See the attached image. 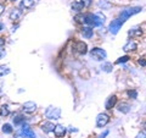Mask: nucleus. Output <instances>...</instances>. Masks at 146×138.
<instances>
[{"instance_id":"obj_15","label":"nucleus","mask_w":146,"mask_h":138,"mask_svg":"<svg viewBox=\"0 0 146 138\" xmlns=\"http://www.w3.org/2000/svg\"><path fill=\"white\" fill-rule=\"evenodd\" d=\"M54 127H55V126H54V123H52V122H44V123H43V126H42L43 131H44V132H46V133L54 131Z\"/></svg>"},{"instance_id":"obj_35","label":"nucleus","mask_w":146,"mask_h":138,"mask_svg":"<svg viewBox=\"0 0 146 138\" xmlns=\"http://www.w3.org/2000/svg\"><path fill=\"white\" fill-rule=\"evenodd\" d=\"M3 27H4V26H3L1 23H0V31H1V29H3Z\"/></svg>"},{"instance_id":"obj_12","label":"nucleus","mask_w":146,"mask_h":138,"mask_svg":"<svg viewBox=\"0 0 146 138\" xmlns=\"http://www.w3.org/2000/svg\"><path fill=\"white\" fill-rule=\"evenodd\" d=\"M74 48L77 49V52L79 54H83V55L86 54V52H88V50H86V44L84 42H77Z\"/></svg>"},{"instance_id":"obj_5","label":"nucleus","mask_w":146,"mask_h":138,"mask_svg":"<svg viewBox=\"0 0 146 138\" xmlns=\"http://www.w3.org/2000/svg\"><path fill=\"white\" fill-rule=\"evenodd\" d=\"M110 121V117L107 114H99L96 117V126L98 127H104L106 126Z\"/></svg>"},{"instance_id":"obj_30","label":"nucleus","mask_w":146,"mask_h":138,"mask_svg":"<svg viewBox=\"0 0 146 138\" xmlns=\"http://www.w3.org/2000/svg\"><path fill=\"white\" fill-rule=\"evenodd\" d=\"M135 138H145V132H140Z\"/></svg>"},{"instance_id":"obj_29","label":"nucleus","mask_w":146,"mask_h":138,"mask_svg":"<svg viewBox=\"0 0 146 138\" xmlns=\"http://www.w3.org/2000/svg\"><path fill=\"white\" fill-rule=\"evenodd\" d=\"M139 64H140V65L143 66V67H145V58H144V56L139 59Z\"/></svg>"},{"instance_id":"obj_18","label":"nucleus","mask_w":146,"mask_h":138,"mask_svg":"<svg viewBox=\"0 0 146 138\" xmlns=\"http://www.w3.org/2000/svg\"><path fill=\"white\" fill-rule=\"evenodd\" d=\"M83 4L79 3V1H76V3H73L72 4V10L73 11H77V12H80L82 10H83Z\"/></svg>"},{"instance_id":"obj_34","label":"nucleus","mask_w":146,"mask_h":138,"mask_svg":"<svg viewBox=\"0 0 146 138\" xmlns=\"http://www.w3.org/2000/svg\"><path fill=\"white\" fill-rule=\"evenodd\" d=\"M4 56V50L1 49V48H0V59H1Z\"/></svg>"},{"instance_id":"obj_31","label":"nucleus","mask_w":146,"mask_h":138,"mask_svg":"<svg viewBox=\"0 0 146 138\" xmlns=\"http://www.w3.org/2000/svg\"><path fill=\"white\" fill-rule=\"evenodd\" d=\"M4 44H5V39H4V38H1V37H0V48H1Z\"/></svg>"},{"instance_id":"obj_16","label":"nucleus","mask_w":146,"mask_h":138,"mask_svg":"<svg viewBox=\"0 0 146 138\" xmlns=\"http://www.w3.org/2000/svg\"><path fill=\"white\" fill-rule=\"evenodd\" d=\"M118 110L123 114H127V113H129L130 107H129V104H127V103H121L119 105H118Z\"/></svg>"},{"instance_id":"obj_21","label":"nucleus","mask_w":146,"mask_h":138,"mask_svg":"<svg viewBox=\"0 0 146 138\" xmlns=\"http://www.w3.org/2000/svg\"><path fill=\"white\" fill-rule=\"evenodd\" d=\"M9 114H10L9 107H7V105H3V107L0 108V115H1V116H7Z\"/></svg>"},{"instance_id":"obj_36","label":"nucleus","mask_w":146,"mask_h":138,"mask_svg":"<svg viewBox=\"0 0 146 138\" xmlns=\"http://www.w3.org/2000/svg\"><path fill=\"white\" fill-rule=\"evenodd\" d=\"M11 1H16V0H11Z\"/></svg>"},{"instance_id":"obj_7","label":"nucleus","mask_w":146,"mask_h":138,"mask_svg":"<svg viewBox=\"0 0 146 138\" xmlns=\"http://www.w3.org/2000/svg\"><path fill=\"white\" fill-rule=\"evenodd\" d=\"M22 110H23L25 113L32 114L36 110V104L34 102H27V103H25L23 105H22Z\"/></svg>"},{"instance_id":"obj_13","label":"nucleus","mask_w":146,"mask_h":138,"mask_svg":"<svg viewBox=\"0 0 146 138\" xmlns=\"http://www.w3.org/2000/svg\"><path fill=\"white\" fill-rule=\"evenodd\" d=\"M116 103H117V96L116 95H111L107 99V102H106V104H105V107H106V109L110 110V109H112L113 107H115Z\"/></svg>"},{"instance_id":"obj_28","label":"nucleus","mask_w":146,"mask_h":138,"mask_svg":"<svg viewBox=\"0 0 146 138\" xmlns=\"http://www.w3.org/2000/svg\"><path fill=\"white\" fill-rule=\"evenodd\" d=\"M91 1H93V0H82V4H83V6H90V4H91Z\"/></svg>"},{"instance_id":"obj_24","label":"nucleus","mask_w":146,"mask_h":138,"mask_svg":"<svg viewBox=\"0 0 146 138\" xmlns=\"http://www.w3.org/2000/svg\"><path fill=\"white\" fill-rule=\"evenodd\" d=\"M101 68H102L104 71H106V72H111L112 71V64H110V62L105 64V65H102Z\"/></svg>"},{"instance_id":"obj_8","label":"nucleus","mask_w":146,"mask_h":138,"mask_svg":"<svg viewBox=\"0 0 146 138\" xmlns=\"http://www.w3.org/2000/svg\"><path fill=\"white\" fill-rule=\"evenodd\" d=\"M21 133H22V135H23L25 137H27V138H35V133H34V131L31 128L29 125H23V126H22Z\"/></svg>"},{"instance_id":"obj_10","label":"nucleus","mask_w":146,"mask_h":138,"mask_svg":"<svg viewBox=\"0 0 146 138\" xmlns=\"http://www.w3.org/2000/svg\"><path fill=\"white\" fill-rule=\"evenodd\" d=\"M9 16H10V20H12V21H18L22 16V11L20 9H13V10H11Z\"/></svg>"},{"instance_id":"obj_11","label":"nucleus","mask_w":146,"mask_h":138,"mask_svg":"<svg viewBox=\"0 0 146 138\" xmlns=\"http://www.w3.org/2000/svg\"><path fill=\"white\" fill-rule=\"evenodd\" d=\"M136 48H138V45H136V43L134 42V40H129V42L123 47V50H124L125 53H128V52H134Z\"/></svg>"},{"instance_id":"obj_19","label":"nucleus","mask_w":146,"mask_h":138,"mask_svg":"<svg viewBox=\"0 0 146 138\" xmlns=\"http://www.w3.org/2000/svg\"><path fill=\"white\" fill-rule=\"evenodd\" d=\"M128 34L131 36V37H140L141 34H143V31L139 29V28H134V29H130L129 32H128Z\"/></svg>"},{"instance_id":"obj_6","label":"nucleus","mask_w":146,"mask_h":138,"mask_svg":"<svg viewBox=\"0 0 146 138\" xmlns=\"http://www.w3.org/2000/svg\"><path fill=\"white\" fill-rule=\"evenodd\" d=\"M122 25H123V23H122V22L117 18V20H113V21L111 22V23H110L108 29H110V32H111L112 34H117V33H118V31L121 29Z\"/></svg>"},{"instance_id":"obj_3","label":"nucleus","mask_w":146,"mask_h":138,"mask_svg":"<svg viewBox=\"0 0 146 138\" xmlns=\"http://www.w3.org/2000/svg\"><path fill=\"white\" fill-rule=\"evenodd\" d=\"M45 116L50 119V120H57V119L61 117V109L49 107L46 109V111H45Z\"/></svg>"},{"instance_id":"obj_33","label":"nucleus","mask_w":146,"mask_h":138,"mask_svg":"<svg viewBox=\"0 0 146 138\" xmlns=\"http://www.w3.org/2000/svg\"><path fill=\"white\" fill-rule=\"evenodd\" d=\"M4 10H5V6H4L3 4H0V15L4 12Z\"/></svg>"},{"instance_id":"obj_32","label":"nucleus","mask_w":146,"mask_h":138,"mask_svg":"<svg viewBox=\"0 0 146 138\" xmlns=\"http://www.w3.org/2000/svg\"><path fill=\"white\" fill-rule=\"evenodd\" d=\"M107 135H108V131H105L102 135H100V136H99V138H105V136H107Z\"/></svg>"},{"instance_id":"obj_22","label":"nucleus","mask_w":146,"mask_h":138,"mask_svg":"<svg viewBox=\"0 0 146 138\" xmlns=\"http://www.w3.org/2000/svg\"><path fill=\"white\" fill-rule=\"evenodd\" d=\"M3 132H4V133H7V135L12 133V127H11V125H9V123H5V125L3 126Z\"/></svg>"},{"instance_id":"obj_4","label":"nucleus","mask_w":146,"mask_h":138,"mask_svg":"<svg viewBox=\"0 0 146 138\" xmlns=\"http://www.w3.org/2000/svg\"><path fill=\"white\" fill-rule=\"evenodd\" d=\"M90 56L95 59V60H98V61H101L104 60V59H106V52H105L104 49L101 48H94V49H91V52H90Z\"/></svg>"},{"instance_id":"obj_26","label":"nucleus","mask_w":146,"mask_h":138,"mask_svg":"<svg viewBox=\"0 0 146 138\" xmlns=\"http://www.w3.org/2000/svg\"><path fill=\"white\" fill-rule=\"evenodd\" d=\"M74 20L78 22V23H84V15H77L74 17Z\"/></svg>"},{"instance_id":"obj_23","label":"nucleus","mask_w":146,"mask_h":138,"mask_svg":"<svg viewBox=\"0 0 146 138\" xmlns=\"http://www.w3.org/2000/svg\"><path fill=\"white\" fill-rule=\"evenodd\" d=\"M10 72V70H9L7 66H0V76H4V75H7V73Z\"/></svg>"},{"instance_id":"obj_2","label":"nucleus","mask_w":146,"mask_h":138,"mask_svg":"<svg viewBox=\"0 0 146 138\" xmlns=\"http://www.w3.org/2000/svg\"><path fill=\"white\" fill-rule=\"evenodd\" d=\"M143 9H141L140 6H136V7H129V9H125V10H123L122 12H121V15H119V20L122 23H124V22L129 18L130 16H133V15H135V13H138V12H140Z\"/></svg>"},{"instance_id":"obj_20","label":"nucleus","mask_w":146,"mask_h":138,"mask_svg":"<svg viewBox=\"0 0 146 138\" xmlns=\"http://www.w3.org/2000/svg\"><path fill=\"white\" fill-rule=\"evenodd\" d=\"M22 122H25V116H23V115H17V116L13 119V123H15L16 126L21 125Z\"/></svg>"},{"instance_id":"obj_17","label":"nucleus","mask_w":146,"mask_h":138,"mask_svg":"<svg viewBox=\"0 0 146 138\" xmlns=\"http://www.w3.org/2000/svg\"><path fill=\"white\" fill-rule=\"evenodd\" d=\"M34 5V0H22L21 3V9H29Z\"/></svg>"},{"instance_id":"obj_9","label":"nucleus","mask_w":146,"mask_h":138,"mask_svg":"<svg viewBox=\"0 0 146 138\" xmlns=\"http://www.w3.org/2000/svg\"><path fill=\"white\" fill-rule=\"evenodd\" d=\"M54 133H55V136H56L57 138H61V137L65 136L66 128L63 127L62 125H57V126H55V127H54Z\"/></svg>"},{"instance_id":"obj_25","label":"nucleus","mask_w":146,"mask_h":138,"mask_svg":"<svg viewBox=\"0 0 146 138\" xmlns=\"http://www.w3.org/2000/svg\"><path fill=\"white\" fill-rule=\"evenodd\" d=\"M128 60H129V56L128 55H125V56H122V58H119L118 60L116 61V64H122V62H127Z\"/></svg>"},{"instance_id":"obj_1","label":"nucleus","mask_w":146,"mask_h":138,"mask_svg":"<svg viewBox=\"0 0 146 138\" xmlns=\"http://www.w3.org/2000/svg\"><path fill=\"white\" fill-rule=\"evenodd\" d=\"M105 22V16L102 13H86L84 15V23L89 25V26H93V27H98V26H101L104 25Z\"/></svg>"},{"instance_id":"obj_27","label":"nucleus","mask_w":146,"mask_h":138,"mask_svg":"<svg viewBox=\"0 0 146 138\" xmlns=\"http://www.w3.org/2000/svg\"><path fill=\"white\" fill-rule=\"evenodd\" d=\"M127 94L129 95L130 98H133V99H135L136 96H138V93H136V90H134V89H133V90H128V92H127Z\"/></svg>"},{"instance_id":"obj_14","label":"nucleus","mask_w":146,"mask_h":138,"mask_svg":"<svg viewBox=\"0 0 146 138\" xmlns=\"http://www.w3.org/2000/svg\"><path fill=\"white\" fill-rule=\"evenodd\" d=\"M82 34H83L84 38H91L94 34V31L91 27H83V29H82Z\"/></svg>"}]
</instances>
